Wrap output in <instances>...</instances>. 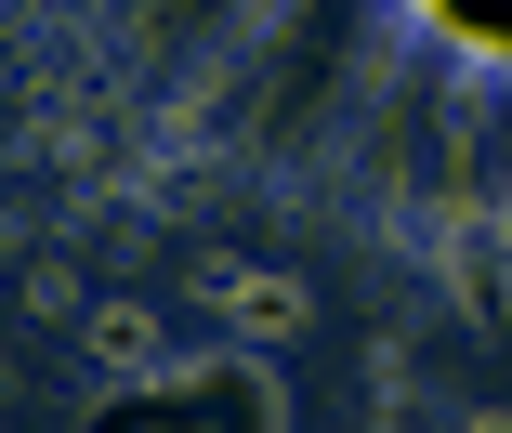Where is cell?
I'll use <instances>...</instances> for the list:
<instances>
[{
    "instance_id": "obj_1",
    "label": "cell",
    "mask_w": 512,
    "mask_h": 433,
    "mask_svg": "<svg viewBox=\"0 0 512 433\" xmlns=\"http://www.w3.org/2000/svg\"><path fill=\"white\" fill-rule=\"evenodd\" d=\"M92 355H106V368H145V355H158V329H145L132 302H106V315H92Z\"/></svg>"
},
{
    "instance_id": "obj_2",
    "label": "cell",
    "mask_w": 512,
    "mask_h": 433,
    "mask_svg": "<svg viewBox=\"0 0 512 433\" xmlns=\"http://www.w3.org/2000/svg\"><path fill=\"white\" fill-rule=\"evenodd\" d=\"M460 433H512V420H460Z\"/></svg>"
}]
</instances>
